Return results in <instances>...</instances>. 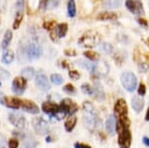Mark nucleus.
<instances>
[{
	"label": "nucleus",
	"mask_w": 149,
	"mask_h": 148,
	"mask_svg": "<svg viewBox=\"0 0 149 148\" xmlns=\"http://www.w3.org/2000/svg\"><path fill=\"white\" fill-rule=\"evenodd\" d=\"M83 108H84V121H85L86 127L90 130H95V128L98 127L100 122V117H98L95 107L92 104V102L86 101L83 104Z\"/></svg>",
	"instance_id": "obj_1"
},
{
	"label": "nucleus",
	"mask_w": 149,
	"mask_h": 148,
	"mask_svg": "<svg viewBox=\"0 0 149 148\" xmlns=\"http://www.w3.org/2000/svg\"><path fill=\"white\" fill-rule=\"evenodd\" d=\"M100 36L98 33L95 31H88L85 33L79 40V44L81 46L86 47V48H93L100 43Z\"/></svg>",
	"instance_id": "obj_2"
},
{
	"label": "nucleus",
	"mask_w": 149,
	"mask_h": 148,
	"mask_svg": "<svg viewBox=\"0 0 149 148\" xmlns=\"http://www.w3.org/2000/svg\"><path fill=\"white\" fill-rule=\"evenodd\" d=\"M117 131H118L119 148H129L131 144V134L128 127H125V126L118 123V125H117Z\"/></svg>",
	"instance_id": "obj_3"
},
{
	"label": "nucleus",
	"mask_w": 149,
	"mask_h": 148,
	"mask_svg": "<svg viewBox=\"0 0 149 148\" xmlns=\"http://www.w3.org/2000/svg\"><path fill=\"white\" fill-rule=\"evenodd\" d=\"M120 81L123 88L129 92H134V90L137 87V79H136L135 75L133 73H131V72H124V73H122Z\"/></svg>",
	"instance_id": "obj_4"
},
{
	"label": "nucleus",
	"mask_w": 149,
	"mask_h": 148,
	"mask_svg": "<svg viewBox=\"0 0 149 148\" xmlns=\"http://www.w3.org/2000/svg\"><path fill=\"white\" fill-rule=\"evenodd\" d=\"M32 126L35 132L39 135H47L50 132V125L45 118L38 116L32 120Z\"/></svg>",
	"instance_id": "obj_5"
},
{
	"label": "nucleus",
	"mask_w": 149,
	"mask_h": 148,
	"mask_svg": "<svg viewBox=\"0 0 149 148\" xmlns=\"http://www.w3.org/2000/svg\"><path fill=\"white\" fill-rule=\"evenodd\" d=\"M43 50L42 47L37 43H29L25 49V57L29 61L37 60L42 56Z\"/></svg>",
	"instance_id": "obj_6"
},
{
	"label": "nucleus",
	"mask_w": 149,
	"mask_h": 148,
	"mask_svg": "<svg viewBox=\"0 0 149 148\" xmlns=\"http://www.w3.org/2000/svg\"><path fill=\"white\" fill-rule=\"evenodd\" d=\"M60 109H61V113L63 116L66 115H73V114L78 110V106L77 104L70 99H65L62 101L60 104Z\"/></svg>",
	"instance_id": "obj_7"
},
{
	"label": "nucleus",
	"mask_w": 149,
	"mask_h": 148,
	"mask_svg": "<svg viewBox=\"0 0 149 148\" xmlns=\"http://www.w3.org/2000/svg\"><path fill=\"white\" fill-rule=\"evenodd\" d=\"M42 110L48 115L51 116H58L61 115V118H63L64 116L61 113V109H60V106L54 104L51 101H46L42 104Z\"/></svg>",
	"instance_id": "obj_8"
},
{
	"label": "nucleus",
	"mask_w": 149,
	"mask_h": 148,
	"mask_svg": "<svg viewBox=\"0 0 149 148\" xmlns=\"http://www.w3.org/2000/svg\"><path fill=\"white\" fill-rule=\"evenodd\" d=\"M26 87H27V82L22 77L15 78L13 82H12V92L18 95L22 94L25 92Z\"/></svg>",
	"instance_id": "obj_9"
},
{
	"label": "nucleus",
	"mask_w": 149,
	"mask_h": 148,
	"mask_svg": "<svg viewBox=\"0 0 149 148\" xmlns=\"http://www.w3.org/2000/svg\"><path fill=\"white\" fill-rule=\"evenodd\" d=\"M8 118L12 124L19 129H24L27 125V121H26L25 117L19 113H9Z\"/></svg>",
	"instance_id": "obj_10"
},
{
	"label": "nucleus",
	"mask_w": 149,
	"mask_h": 148,
	"mask_svg": "<svg viewBox=\"0 0 149 148\" xmlns=\"http://www.w3.org/2000/svg\"><path fill=\"white\" fill-rule=\"evenodd\" d=\"M35 82H36L37 87L42 90H48L51 88V85H50L49 81H48L47 77L44 74H38V75L36 76Z\"/></svg>",
	"instance_id": "obj_11"
},
{
	"label": "nucleus",
	"mask_w": 149,
	"mask_h": 148,
	"mask_svg": "<svg viewBox=\"0 0 149 148\" xmlns=\"http://www.w3.org/2000/svg\"><path fill=\"white\" fill-rule=\"evenodd\" d=\"M21 107H22L23 110L27 111L29 113L37 114L39 113V107H38L37 104L31 101H28V99H22L21 101Z\"/></svg>",
	"instance_id": "obj_12"
},
{
	"label": "nucleus",
	"mask_w": 149,
	"mask_h": 148,
	"mask_svg": "<svg viewBox=\"0 0 149 148\" xmlns=\"http://www.w3.org/2000/svg\"><path fill=\"white\" fill-rule=\"evenodd\" d=\"M125 5L128 8V10L134 14H141L143 13L142 4L139 1H135V0H127L125 2Z\"/></svg>",
	"instance_id": "obj_13"
},
{
	"label": "nucleus",
	"mask_w": 149,
	"mask_h": 148,
	"mask_svg": "<svg viewBox=\"0 0 149 148\" xmlns=\"http://www.w3.org/2000/svg\"><path fill=\"white\" fill-rule=\"evenodd\" d=\"M115 113L119 116H125L127 115V104L124 99H117L114 106Z\"/></svg>",
	"instance_id": "obj_14"
},
{
	"label": "nucleus",
	"mask_w": 149,
	"mask_h": 148,
	"mask_svg": "<svg viewBox=\"0 0 149 148\" xmlns=\"http://www.w3.org/2000/svg\"><path fill=\"white\" fill-rule=\"evenodd\" d=\"M105 129L109 135H114L115 130H116V121H115V117L113 115H109V117L107 119Z\"/></svg>",
	"instance_id": "obj_15"
},
{
	"label": "nucleus",
	"mask_w": 149,
	"mask_h": 148,
	"mask_svg": "<svg viewBox=\"0 0 149 148\" xmlns=\"http://www.w3.org/2000/svg\"><path fill=\"white\" fill-rule=\"evenodd\" d=\"M131 106L132 108L135 113H139L144 107V101L141 97H139L138 95H134L131 99Z\"/></svg>",
	"instance_id": "obj_16"
},
{
	"label": "nucleus",
	"mask_w": 149,
	"mask_h": 148,
	"mask_svg": "<svg viewBox=\"0 0 149 148\" xmlns=\"http://www.w3.org/2000/svg\"><path fill=\"white\" fill-rule=\"evenodd\" d=\"M4 104L6 106L10 107V108L17 109L21 107V99L17 97H4Z\"/></svg>",
	"instance_id": "obj_17"
},
{
	"label": "nucleus",
	"mask_w": 149,
	"mask_h": 148,
	"mask_svg": "<svg viewBox=\"0 0 149 148\" xmlns=\"http://www.w3.org/2000/svg\"><path fill=\"white\" fill-rule=\"evenodd\" d=\"M77 120H78V118H77V116H70L68 118V120L65 122V129H66L68 132H71V131H73V129L74 128V126L77 124Z\"/></svg>",
	"instance_id": "obj_18"
},
{
	"label": "nucleus",
	"mask_w": 149,
	"mask_h": 148,
	"mask_svg": "<svg viewBox=\"0 0 149 148\" xmlns=\"http://www.w3.org/2000/svg\"><path fill=\"white\" fill-rule=\"evenodd\" d=\"M93 94H95V97H97V99H100V101H103V99H104V97H105L104 92H103V89L100 83H95V87H93Z\"/></svg>",
	"instance_id": "obj_19"
},
{
	"label": "nucleus",
	"mask_w": 149,
	"mask_h": 148,
	"mask_svg": "<svg viewBox=\"0 0 149 148\" xmlns=\"http://www.w3.org/2000/svg\"><path fill=\"white\" fill-rule=\"evenodd\" d=\"M121 4H122V0H105L103 2V6L109 9L118 8Z\"/></svg>",
	"instance_id": "obj_20"
},
{
	"label": "nucleus",
	"mask_w": 149,
	"mask_h": 148,
	"mask_svg": "<svg viewBox=\"0 0 149 148\" xmlns=\"http://www.w3.org/2000/svg\"><path fill=\"white\" fill-rule=\"evenodd\" d=\"M67 31H68V25L65 24V23H62V24H59V25L57 26L55 33H56L59 38H63L66 36Z\"/></svg>",
	"instance_id": "obj_21"
},
{
	"label": "nucleus",
	"mask_w": 149,
	"mask_h": 148,
	"mask_svg": "<svg viewBox=\"0 0 149 148\" xmlns=\"http://www.w3.org/2000/svg\"><path fill=\"white\" fill-rule=\"evenodd\" d=\"M98 20H116L117 15L113 12H103L97 16Z\"/></svg>",
	"instance_id": "obj_22"
},
{
	"label": "nucleus",
	"mask_w": 149,
	"mask_h": 148,
	"mask_svg": "<svg viewBox=\"0 0 149 148\" xmlns=\"http://www.w3.org/2000/svg\"><path fill=\"white\" fill-rule=\"evenodd\" d=\"M12 40V32L10 30H7L5 32V34H4V38L3 40H2V44H1V48L3 50H5L7 47L9 46V44H10Z\"/></svg>",
	"instance_id": "obj_23"
},
{
	"label": "nucleus",
	"mask_w": 149,
	"mask_h": 148,
	"mask_svg": "<svg viewBox=\"0 0 149 148\" xmlns=\"http://www.w3.org/2000/svg\"><path fill=\"white\" fill-rule=\"evenodd\" d=\"M35 75V71L33 68H25L21 71V76L24 79H32Z\"/></svg>",
	"instance_id": "obj_24"
},
{
	"label": "nucleus",
	"mask_w": 149,
	"mask_h": 148,
	"mask_svg": "<svg viewBox=\"0 0 149 148\" xmlns=\"http://www.w3.org/2000/svg\"><path fill=\"white\" fill-rule=\"evenodd\" d=\"M14 60V53L12 51H6L2 56V62L4 64H10Z\"/></svg>",
	"instance_id": "obj_25"
},
{
	"label": "nucleus",
	"mask_w": 149,
	"mask_h": 148,
	"mask_svg": "<svg viewBox=\"0 0 149 148\" xmlns=\"http://www.w3.org/2000/svg\"><path fill=\"white\" fill-rule=\"evenodd\" d=\"M68 15L70 17H74L76 15V3L74 0H69L68 2Z\"/></svg>",
	"instance_id": "obj_26"
},
{
	"label": "nucleus",
	"mask_w": 149,
	"mask_h": 148,
	"mask_svg": "<svg viewBox=\"0 0 149 148\" xmlns=\"http://www.w3.org/2000/svg\"><path fill=\"white\" fill-rule=\"evenodd\" d=\"M84 56H85L86 59L91 60V61H93V62H95L100 59V55H98L97 53H95V52L86 51L84 53Z\"/></svg>",
	"instance_id": "obj_27"
},
{
	"label": "nucleus",
	"mask_w": 149,
	"mask_h": 148,
	"mask_svg": "<svg viewBox=\"0 0 149 148\" xmlns=\"http://www.w3.org/2000/svg\"><path fill=\"white\" fill-rule=\"evenodd\" d=\"M22 19H23V12L16 13L15 20H14V23H13V29L14 30H16V29H18V28H19L21 22H22Z\"/></svg>",
	"instance_id": "obj_28"
},
{
	"label": "nucleus",
	"mask_w": 149,
	"mask_h": 148,
	"mask_svg": "<svg viewBox=\"0 0 149 148\" xmlns=\"http://www.w3.org/2000/svg\"><path fill=\"white\" fill-rule=\"evenodd\" d=\"M38 145L37 141H35L34 139H27L25 140L21 148H36Z\"/></svg>",
	"instance_id": "obj_29"
},
{
	"label": "nucleus",
	"mask_w": 149,
	"mask_h": 148,
	"mask_svg": "<svg viewBox=\"0 0 149 148\" xmlns=\"http://www.w3.org/2000/svg\"><path fill=\"white\" fill-rule=\"evenodd\" d=\"M100 49L107 54H111L113 52V47L109 43H102V46H100Z\"/></svg>",
	"instance_id": "obj_30"
},
{
	"label": "nucleus",
	"mask_w": 149,
	"mask_h": 148,
	"mask_svg": "<svg viewBox=\"0 0 149 148\" xmlns=\"http://www.w3.org/2000/svg\"><path fill=\"white\" fill-rule=\"evenodd\" d=\"M51 81L55 85H61V83H63L64 79L62 78V76L59 75V74H53L51 76Z\"/></svg>",
	"instance_id": "obj_31"
},
{
	"label": "nucleus",
	"mask_w": 149,
	"mask_h": 148,
	"mask_svg": "<svg viewBox=\"0 0 149 148\" xmlns=\"http://www.w3.org/2000/svg\"><path fill=\"white\" fill-rule=\"evenodd\" d=\"M81 90H83V92H85V94H86L88 95L93 94V89L88 83H84V85H81Z\"/></svg>",
	"instance_id": "obj_32"
},
{
	"label": "nucleus",
	"mask_w": 149,
	"mask_h": 148,
	"mask_svg": "<svg viewBox=\"0 0 149 148\" xmlns=\"http://www.w3.org/2000/svg\"><path fill=\"white\" fill-rule=\"evenodd\" d=\"M24 9V0H17L15 4V11L16 13H20V12H23Z\"/></svg>",
	"instance_id": "obj_33"
},
{
	"label": "nucleus",
	"mask_w": 149,
	"mask_h": 148,
	"mask_svg": "<svg viewBox=\"0 0 149 148\" xmlns=\"http://www.w3.org/2000/svg\"><path fill=\"white\" fill-rule=\"evenodd\" d=\"M64 90L67 92V94H74V92H76V89H74V87L73 85H71V83H68V85H66L64 87Z\"/></svg>",
	"instance_id": "obj_34"
},
{
	"label": "nucleus",
	"mask_w": 149,
	"mask_h": 148,
	"mask_svg": "<svg viewBox=\"0 0 149 148\" xmlns=\"http://www.w3.org/2000/svg\"><path fill=\"white\" fill-rule=\"evenodd\" d=\"M19 146V141L15 138H12V139L9 140L8 142V147L9 148H18Z\"/></svg>",
	"instance_id": "obj_35"
},
{
	"label": "nucleus",
	"mask_w": 149,
	"mask_h": 148,
	"mask_svg": "<svg viewBox=\"0 0 149 148\" xmlns=\"http://www.w3.org/2000/svg\"><path fill=\"white\" fill-rule=\"evenodd\" d=\"M59 5V0H49L47 9H54Z\"/></svg>",
	"instance_id": "obj_36"
},
{
	"label": "nucleus",
	"mask_w": 149,
	"mask_h": 148,
	"mask_svg": "<svg viewBox=\"0 0 149 148\" xmlns=\"http://www.w3.org/2000/svg\"><path fill=\"white\" fill-rule=\"evenodd\" d=\"M55 24H56V22H55V21H47V22H45L44 24H43V26H44L45 29L52 30L53 28H54Z\"/></svg>",
	"instance_id": "obj_37"
},
{
	"label": "nucleus",
	"mask_w": 149,
	"mask_h": 148,
	"mask_svg": "<svg viewBox=\"0 0 149 148\" xmlns=\"http://www.w3.org/2000/svg\"><path fill=\"white\" fill-rule=\"evenodd\" d=\"M69 76H70V78L73 79V80H74V81L80 79V74L78 73V71H70Z\"/></svg>",
	"instance_id": "obj_38"
},
{
	"label": "nucleus",
	"mask_w": 149,
	"mask_h": 148,
	"mask_svg": "<svg viewBox=\"0 0 149 148\" xmlns=\"http://www.w3.org/2000/svg\"><path fill=\"white\" fill-rule=\"evenodd\" d=\"M145 92H146L145 85H144L143 83H140V85H139V88H138V94L141 95V97H143V95L145 94Z\"/></svg>",
	"instance_id": "obj_39"
},
{
	"label": "nucleus",
	"mask_w": 149,
	"mask_h": 148,
	"mask_svg": "<svg viewBox=\"0 0 149 148\" xmlns=\"http://www.w3.org/2000/svg\"><path fill=\"white\" fill-rule=\"evenodd\" d=\"M65 55H66V56H70V57H74V56H77V52L72 49H67V50H65Z\"/></svg>",
	"instance_id": "obj_40"
},
{
	"label": "nucleus",
	"mask_w": 149,
	"mask_h": 148,
	"mask_svg": "<svg viewBox=\"0 0 149 148\" xmlns=\"http://www.w3.org/2000/svg\"><path fill=\"white\" fill-rule=\"evenodd\" d=\"M0 77H2L3 79H8L10 77V74L8 72H6L5 70H3L2 68H0Z\"/></svg>",
	"instance_id": "obj_41"
},
{
	"label": "nucleus",
	"mask_w": 149,
	"mask_h": 148,
	"mask_svg": "<svg viewBox=\"0 0 149 148\" xmlns=\"http://www.w3.org/2000/svg\"><path fill=\"white\" fill-rule=\"evenodd\" d=\"M148 65L145 63H141L140 65H139V72H141V73H145L146 71L148 70Z\"/></svg>",
	"instance_id": "obj_42"
},
{
	"label": "nucleus",
	"mask_w": 149,
	"mask_h": 148,
	"mask_svg": "<svg viewBox=\"0 0 149 148\" xmlns=\"http://www.w3.org/2000/svg\"><path fill=\"white\" fill-rule=\"evenodd\" d=\"M6 147V139L2 134H0V148Z\"/></svg>",
	"instance_id": "obj_43"
},
{
	"label": "nucleus",
	"mask_w": 149,
	"mask_h": 148,
	"mask_svg": "<svg viewBox=\"0 0 149 148\" xmlns=\"http://www.w3.org/2000/svg\"><path fill=\"white\" fill-rule=\"evenodd\" d=\"M74 148H92L90 145L84 144V143H74Z\"/></svg>",
	"instance_id": "obj_44"
},
{
	"label": "nucleus",
	"mask_w": 149,
	"mask_h": 148,
	"mask_svg": "<svg viewBox=\"0 0 149 148\" xmlns=\"http://www.w3.org/2000/svg\"><path fill=\"white\" fill-rule=\"evenodd\" d=\"M48 2H49V0H42L41 1V5L40 7L42 9H47V7H48Z\"/></svg>",
	"instance_id": "obj_45"
},
{
	"label": "nucleus",
	"mask_w": 149,
	"mask_h": 148,
	"mask_svg": "<svg viewBox=\"0 0 149 148\" xmlns=\"http://www.w3.org/2000/svg\"><path fill=\"white\" fill-rule=\"evenodd\" d=\"M137 21H138V23L140 24V25L144 26V27H147L148 23H147V21H146V20H144V19H137Z\"/></svg>",
	"instance_id": "obj_46"
},
{
	"label": "nucleus",
	"mask_w": 149,
	"mask_h": 148,
	"mask_svg": "<svg viewBox=\"0 0 149 148\" xmlns=\"http://www.w3.org/2000/svg\"><path fill=\"white\" fill-rule=\"evenodd\" d=\"M142 141H143L144 144L146 145V146L149 147V138H148V137L144 136V137H143V140H142Z\"/></svg>",
	"instance_id": "obj_47"
},
{
	"label": "nucleus",
	"mask_w": 149,
	"mask_h": 148,
	"mask_svg": "<svg viewBox=\"0 0 149 148\" xmlns=\"http://www.w3.org/2000/svg\"><path fill=\"white\" fill-rule=\"evenodd\" d=\"M0 104H4V95L1 92H0Z\"/></svg>",
	"instance_id": "obj_48"
},
{
	"label": "nucleus",
	"mask_w": 149,
	"mask_h": 148,
	"mask_svg": "<svg viewBox=\"0 0 149 148\" xmlns=\"http://www.w3.org/2000/svg\"><path fill=\"white\" fill-rule=\"evenodd\" d=\"M62 65H63V67H65L66 69H68V68H69V65L67 64V62H66V61H64L63 63H62Z\"/></svg>",
	"instance_id": "obj_49"
},
{
	"label": "nucleus",
	"mask_w": 149,
	"mask_h": 148,
	"mask_svg": "<svg viewBox=\"0 0 149 148\" xmlns=\"http://www.w3.org/2000/svg\"><path fill=\"white\" fill-rule=\"evenodd\" d=\"M145 119H146V120H147V121H149V107H148V109H147V113H146Z\"/></svg>",
	"instance_id": "obj_50"
}]
</instances>
